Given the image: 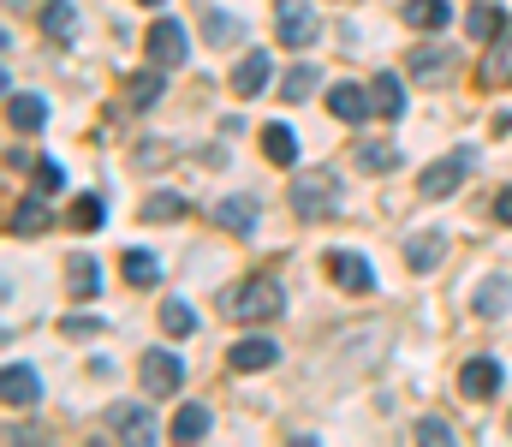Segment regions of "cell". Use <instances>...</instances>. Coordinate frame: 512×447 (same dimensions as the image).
<instances>
[{
  "mask_svg": "<svg viewBox=\"0 0 512 447\" xmlns=\"http://www.w3.org/2000/svg\"><path fill=\"white\" fill-rule=\"evenodd\" d=\"M280 310H286V293H280V281H268V275L239 281L233 293L221 298V316H233V322H274Z\"/></svg>",
  "mask_w": 512,
  "mask_h": 447,
  "instance_id": "cell-1",
  "label": "cell"
},
{
  "mask_svg": "<svg viewBox=\"0 0 512 447\" xmlns=\"http://www.w3.org/2000/svg\"><path fill=\"white\" fill-rule=\"evenodd\" d=\"M340 173L334 167H310V173H298L292 179V209L304 215V221H328V215H340Z\"/></svg>",
  "mask_w": 512,
  "mask_h": 447,
  "instance_id": "cell-2",
  "label": "cell"
},
{
  "mask_svg": "<svg viewBox=\"0 0 512 447\" xmlns=\"http://www.w3.org/2000/svg\"><path fill=\"white\" fill-rule=\"evenodd\" d=\"M274 36H280V48H310V42L322 36L316 6H310V0H280V6H274Z\"/></svg>",
  "mask_w": 512,
  "mask_h": 447,
  "instance_id": "cell-3",
  "label": "cell"
},
{
  "mask_svg": "<svg viewBox=\"0 0 512 447\" xmlns=\"http://www.w3.org/2000/svg\"><path fill=\"white\" fill-rule=\"evenodd\" d=\"M465 173H471V149H453V155H441V161H429V167L417 173V191H423L429 203H441V197H453V191L465 185Z\"/></svg>",
  "mask_w": 512,
  "mask_h": 447,
  "instance_id": "cell-4",
  "label": "cell"
},
{
  "mask_svg": "<svg viewBox=\"0 0 512 447\" xmlns=\"http://www.w3.org/2000/svg\"><path fill=\"white\" fill-rule=\"evenodd\" d=\"M108 430H114L120 442H131V447L161 442V418H155L149 406H137V400H126V406H114V412H108Z\"/></svg>",
  "mask_w": 512,
  "mask_h": 447,
  "instance_id": "cell-5",
  "label": "cell"
},
{
  "mask_svg": "<svg viewBox=\"0 0 512 447\" xmlns=\"http://www.w3.org/2000/svg\"><path fill=\"white\" fill-rule=\"evenodd\" d=\"M143 48H149V60H155V66H167V72H173V66L191 54V36H185V24H179V18H155V24H149V36H143Z\"/></svg>",
  "mask_w": 512,
  "mask_h": 447,
  "instance_id": "cell-6",
  "label": "cell"
},
{
  "mask_svg": "<svg viewBox=\"0 0 512 447\" xmlns=\"http://www.w3.org/2000/svg\"><path fill=\"white\" fill-rule=\"evenodd\" d=\"M453 66H459V54H453V48H441V42H423V48H411V54H405V72H411L417 84H447V78H453Z\"/></svg>",
  "mask_w": 512,
  "mask_h": 447,
  "instance_id": "cell-7",
  "label": "cell"
},
{
  "mask_svg": "<svg viewBox=\"0 0 512 447\" xmlns=\"http://www.w3.org/2000/svg\"><path fill=\"white\" fill-rule=\"evenodd\" d=\"M185 382V364H179V352H167V346H149L143 352V394H173Z\"/></svg>",
  "mask_w": 512,
  "mask_h": 447,
  "instance_id": "cell-8",
  "label": "cell"
},
{
  "mask_svg": "<svg viewBox=\"0 0 512 447\" xmlns=\"http://www.w3.org/2000/svg\"><path fill=\"white\" fill-rule=\"evenodd\" d=\"M227 364L239 370V376H256V370H274L280 364V340L274 334H245L233 352H227Z\"/></svg>",
  "mask_w": 512,
  "mask_h": 447,
  "instance_id": "cell-9",
  "label": "cell"
},
{
  "mask_svg": "<svg viewBox=\"0 0 512 447\" xmlns=\"http://www.w3.org/2000/svg\"><path fill=\"white\" fill-rule=\"evenodd\" d=\"M328 108H334V120L364 126V120L376 114V96H370V90H358V84H334V90H328Z\"/></svg>",
  "mask_w": 512,
  "mask_h": 447,
  "instance_id": "cell-10",
  "label": "cell"
},
{
  "mask_svg": "<svg viewBox=\"0 0 512 447\" xmlns=\"http://www.w3.org/2000/svg\"><path fill=\"white\" fill-rule=\"evenodd\" d=\"M328 269H334V281H340L346 293H370V287H376V269H370L358 251H328Z\"/></svg>",
  "mask_w": 512,
  "mask_h": 447,
  "instance_id": "cell-11",
  "label": "cell"
},
{
  "mask_svg": "<svg viewBox=\"0 0 512 447\" xmlns=\"http://www.w3.org/2000/svg\"><path fill=\"white\" fill-rule=\"evenodd\" d=\"M501 382H507V370H501L495 358H471V364L459 370V388H465L471 400H489V394H501Z\"/></svg>",
  "mask_w": 512,
  "mask_h": 447,
  "instance_id": "cell-12",
  "label": "cell"
},
{
  "mask_svg": "<svg viewBox=\"0 0 512 447\" xmlns=\"http://www.w3.org/2000/svg\"><path fill=\"white\" fill-rule=\"evenodd\" d=\"M6 120H12L18 132H42V126H48V102H42L36 90H12V96H6Z\"/></svg>",
  "mask_w": 512,
  "mask_h": 447,
  "instance_id": "cell-13",
  "label": "cell"
},
{
  "mask_svg": "<svg viewBox=\"0 0 512 447\" xmlns=\"http://www.w3.org/2000/svg\"><path fill=\"white\" fill-rule=\"evenodd\" d=\"M441 257H447V233H411L405 239V269L429 275V269H441Z\"/></svg>",
  "mask_w": 512,
  "mask_h": 447,
  "instance_id": "cell-14",
  "label": "cell"
},
{
  "mask_svg": "<svg viewBox=\"0 0 512 447\" xmlns=\"http://www.w3.org/2000/svg\"><path fill=\"white\" fill-rule=\"evenodd\" d=\"M209 215H215V227H227V233H256V203L251 197H221V203H209Z\"/></svg>",
  "mask_w": 512,
  "mask_h": 447,
  "instance_id": "cell-15",
  "label": "cell"
},
{
  "mask_svg": "<svg viewBox=\"0 0 512 447\" xmlns=\"http://www.w3.org/2000/svg\"><path fill=\"white\" fill-rule=\"evenodd\" d=\"M268 84H274V60H268V54H245V60L233 66V90H239V96H262Z\"/></svg>",
  "mask_w": 512,
  "mask_h": 447,
  "instance_id": "cell-16",
  "label": "cell"
},
{
  "mask_svg": "<svg viewBox=\"0 0 512 447\" xmlns=\"http://www.w3.org/2000/svg\"><path fill=\"white\" fill-rule=\"evenodd\" d=\"M161 90H167V66H155V72H137V78H126V108H131V114L155 108V102H161Z\"/></svg>",
  "mask_w": 512,
  "mask_h": 447,
  "instance_id": "cell-17",
  "label": "cell"
},
{
  "mask_svg": "<svg viewBox=\"0 0 512 447\" xmlns=\"http://www.w3.org/2000/svg\"><path fill=\"white\" fill-rule=\"evenodd\" d=\"M0 388H6V406H36V400H42V376L24 370V364H6Z\"/></svg>",
  "mask_w": 512,
  "mask_h": 447,
  "instance_id": "cell-18",
  "label": "cell"
},
{
  "mask_svg": "<svg viewBox=\"0 0 512 447\" xmlns=\"http://www.w3.org/2000/svg\"><path fill=\"white\" fill-rule=\"evenodd\" d=\"M209 430H215V412H209V406H179L167 436H173V442H203Z\"/></svg>",
  "mask_w": 512,
  "mask_h": 447,
  "instance_id": "cell-19",
  "label": "cell"
},
{
  "mask_svg": "<svg viewBox=\"0 0 512 447\" xmlns=\"http://www.w3.org/2000/svg\"><path fill=\"white\" fill-rule=\"evenodd\" d=\"M465 30H471V42H495V36H507V12L483 0V6L465 12Z\"/></svg>",
  "mask_w": 512,
  "mask_h": 447,
  "instance_id": "cell-20",
  "label": "cell"
},
{
  "mask_svg": "<svg viewBox=\"0 0 512 447\" xmlns=\"http://www.w3.org/2000/svg\"><path fill=\"white\" fill-rule=\"evenodd\" d=\"M48 227H54V215H48L42 197H24V203L12 209V233H18V239H36V233H48Z\"/></svg>",
  "mask_w": 512,
  "mask_h": 447,
  "instance_id": "cell-21",
  "label": "cell"
},
{
  "mask_svg": "<svg viewBox=\"0 0 512 447\" xmlns=\"http://www.w3.org/2000/svg\"><path fill=\"white\" fill-rule=\"evenodd\" d=\"M42 30H48V42H72L78 36V6L72 0H48L42 6Z\"/></svg>",
  "mask_w": 512,
  "mask_h": 447,
  "instance_id": "cell-22",
  "label": "cell"
},
{
  "mask_svg": "<svg viewBox=\"0 0 512 447\" xmlns=\"http://www.w3.org/2000/svg\"><path fill=\"white\" fill-rule=\"evenodd\" d=\"M405 24L411 30H447L453 24V6L447 0H405Z\"/></svg>",
  "mask_w": 512,
  "mask_h": 447,
  "instance_id": "cell-23",
  "label": "cell"
},
{
  "mask_svg": "<svg viewBox=\"0 0 512 447\" xmlns=\"http://www.w3.org/2000/svg\"><path fill=\"white\" fill-rule=\"evenodd\" d=\"M507 304H512V281H507V275H489V281L477 287V316H483V322L507 316Z\"/></svg>",
  "mask_w": 512,
  "mask_h": 447,
  "instance_id": "cell-24",
  "label": "cell"
},
{
  "mask_svg": "<svg viewBox=\"0 0 512 447\" xmlns=\"http://www.w3.org/2000/svg\"><path fill=\"white\" fill-rule=\"evenodd\" d=\"M262 155H268L274 167H292V161H298V138H292V126H280V120L262 126Z\"/></svg>",
  "mask_w": 512,
  "mask_h": 447,
  "instance_id": "cell-25",
  "label": "cell"
},
{
  "mask_svg": "<svg viewBox=\"0 0 512 447\" xmlns=\"http://www.w3.org/2000/svg\"><path fill=\"white\" fill-rule=\"evenodd\" d=\"M370 96H376V114H387V120H399V114H405V84H399V72H376Z\"/></svg>",
  "mask_w": 512,
  "mask_h": 447,
  "instance_id": "cell-26",
  "label": "cell"
},
{
  "mask_svg": "<svg viewBox=\"0 0 512 447\" xmlns=\"http://www.w3.org/2000/svg\"><path fill=\"white\" fill-rule=\"evenodd\" d=\"M120 269H126L131 287H155V281H161V263H155L149 251H120Z\"/></svg>",
  "mask_w": 512,
  "mask_h": 447,
  "instance_id": "cell-27",
  "label": "cell"
},
{
  "mask_svg": "<svg viewBox=\"0 0 512 447\" xmlns=\"http://www.w3.org/2000/svg\"><path fill=\"white\" fill-rule=\"evenodd\" d=\"M102 221H108V203H102L96 191H84V197H72V227H78V233H96Z\"/></svg>",
  "mask_w": 512,
  "mask_h": 447,
  "instance_id": "cell-28",
  "label": "cell"
},
{
  "mask_svg": "<svg viewBox=\"0 0 512 447\" xmlns=\"http://www.w3.org/2000/svg\"><path fill=\"white\" fill-rule=\"evenodd\" d=\"M161 328H167L173 340H185V334H197V310H191L185 298H167V304H161Z\"/></svg>",
  "mask_w": 512,
  "mask_h": 447,
  "instance_id": "cell-29",
  "label": "cell"
},
{
  "mask_svg": "<svg viewBox=\"0 0 512 447\" xmlns=\"http://www.w3.org/2000/svg\"><path fill=\"white\" fill-rule=\"evenodd\" d=\"M96 287H102L96 257H90V251H78V257H72V298H96Z\"/></svg>",
  "mask_w": 512,
  "mask_h": 447,
  "instance_id": "cell-30",
  "label": "cell"
},
{
  "mask_svg": "<svg viewBox=\"0 0 512 447\" xmlns=\"http://www.w3.org/2000/svg\"><path fill=\"white\" fill-rule=\"evenodd\" d=\"M316 84H322V72H316V60H304V66H292V72H286V84H280V90H286V102H304Z\"/></svg>",
  "mask_w": 512,
  "mask_h": 447,
  "instance_id": "cell-31",
  "label": "cell"
},
{
  "mask_svg": "<svg viewBox=\"0 0 512 447\" xmlns=\"http://www.w3.org/2000/svg\"><path fill=\"white\" fill-rule=\"evenodd\" d=\"M358 167H364V173H393V167H399V149L393 144H358Z\"/></svg>",
  "mask_w": 512,
  "mask_h": 447,
  "instance_id": "cell-32",
  "label": "cell"
},
{
  "mask_svg": "<svg viewBox=\"0 0 512 447\" xmlns=\"http://www.w3.org/2000/svg\"><path fill=\"white\" fill-rule=\"evenodd\" d=\"M179 215H185V197H173V191H149L143 221H179Z\"/></svg>",
  "mask_w": 512,
  "mask_h": 447,
  "instance_id": "cell-33",
  "label": "cell"
},
{
  "mask_svg": "<svg viewBox=\"0 0 512 447\" xmlns=\"http://www.w3.org/2000/svg\"><path fill=\"white\" fill-rule=\"evenodd\" d=\"M30 179H36V191H60V185H66V167H60L54 155H36V167H30Z\"/></svg>",
  "mask_w": 512,
  "mask_h": 447,
  "instance_id": "cell-34",
  "label": "cell"
},
{
  "mask_svg": "<svg viewBox=\"0 0 512 447\" xmlns=\"http://www.w3.org/2000/svg\"><path fill=\"white\" fill-rule=\"evenodd\" d=\"M203 30H209V42H239V36H245V24H239V18H227V12H221V18L209 12V18H203Z\"/></svg>",
  "mask_w": 512,
  "mask_h": 447,
  "instance_id": "cell-35",
  "label": "cell"
},
{
  "mask_svg": "<svg viewBox=\"0 0 512 447\" xmlns=\"http://www.w3.org/2000/svg\"><path fill=\"white\" fill-rule=\"evenodd\" d=\"M417 442H429V447L453 442V424L447 418H417Z\"/></svg>",
  "mask_w": 512,
  "mask_h": 447,
  "instance_id": "cell-36",
  "label": "cell"
},
{
  "mask_svg": "<svg viewBox=\"0 0 512 447\" xmlns=\"http://www.w3.org/2000/svg\"><path fill=\"white\" fill-rule=\"evenodd\" d=\"M102 328H108L102 316H66V334H78V340H84V334H102Z\"/></svg>",
  "mask_w": 512,
  "mask_h": 447,
  "instance_id": "cell-37",
  "label": "cell"
},
{
  "mask_svg": "<svg viewBox=\"0 0 512 447\" xmlns=\"http://www.w3.org/2000/svg\"><path fill=\"white\" fill-rule=\"evenodd\" d=\"M495 221H501V227H512V185H501V191H495Z\"/></svg>",
  "mask_w": 512,
  "mask_h": 447,
  "instance_id": "cell-38",
  "label": "cell"
},
{
  "mask_svg": "<svg viewBox=\"0 0 512 447\" xmlns=\"http://www.w3.org/2000/svg\"><path fill=\"white\" fill-rule=\"evenodd\" d=\"M143 6H161V0H143Z\"/></svg>",
  "mask_w": 512,
  "mask_h": 447,
  "instance_id": "cell-39",
  "label": "cell"
}]
</instances>
